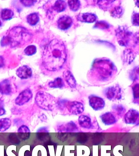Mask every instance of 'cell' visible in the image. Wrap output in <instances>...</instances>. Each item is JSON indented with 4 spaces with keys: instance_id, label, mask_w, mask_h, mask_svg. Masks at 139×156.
<instances>
[{
    "instance_id": "obj_28",
    "label": "cell",
    "mask_w": 139,
    "mask_h": 156,
    "mask_svg": "<svg viewBox=\"0 0 139 156\" xmlns=\"http://www.w3.org/2000/svg\"><path fill=\"white\" fill-rule=\"evenodd\" d=\"M24 52L28 56H31L35 54L36 52V47L34 45L28 46L25 49Z\"/></svg>"
},
{
    "instance_id": "obj_12",
    "label": "cell",
    "mask_w": 139,
    "mask_h": 156,
    "mask_svg": "<svg viewBox=\"0 0 139 156\" xmlns=\"http://www.w3.org/2000/svg\"><path fill=\"white\" fill-rule=\"evenodd\" d=\"M13 92V85L10 80L6 79L0 82V94L8 96Z\"/></svg>"
},
{
    "instance_id": "obj_5",
    "label": "cell",
    "mask_w": 139,
    "mask_h": 156,
    "mask_svg": "<svg viewBox=\"0 0 139 156\" xmlns=\"http://www.w3.org/2000/svg\"><path fill=\"white\" fill-rule=\"evenodd\" d=\"M104 93L105 97L110 101L120 100L122 97L121 89L118 85L107 88L105 90Z\"/></svg>"
},
{
    "instance_id": "obj_22",
    "label": "cell",
    "mask_w": 139,
    "mask_h": 156,
    "mask_svg": "<svg viewBox=\"0 0 139 156\" xmlns=\"http://www.w3.org/2000/svg\"><path fill=\"white\" fill-rule=\"evenodd\" d=\"M27 19L29 24L31 25L34 26L36 25L38 23L39 20V17L37 13H33L27 16Z\"/></svg>"
},
{
    "instance_id": "obj_34",
    "label": "cell",
    "mask_w": 139,
    "mask_h": 156,
    "mask_svg": "<svg viewBox=\"0 0 139 156\" xmlns=\"http://www.w3.org/2000/svg\"><path fill=\"white\" fill-rule=\"evenodd\" d=\"M132 23L134 25L138 26L139 25V13H134L132 16Z\"/></svg>"
},
{
    "instance_id": "obj_19",
    "label": "cell",
    "mask_w": 139,
    "mask_h": 156,
    "mask_svg": "<svg viewBox=\"0 0 139 156\" xmlns=\"http://www.w3.org/2000/svg\"><path fill=\"white\" fill-rule=\"evenodd\" d=\"M112 109L115 114L119 117L123 116L126 112V108L121 104H114L112 106Z\"/></svg>"
},
{
    "instance_id": "obj_1",
    "label": "cell",
    "mask_w": 139,
    "mask_h": 156,
    "mask_svg": "<svg viewBox=\"0 0 139 156\" xmlns=\"http://www.w3.org/2000/svg\"><path fill=\"white\" fill-rule=\"evenodd\" d=\"M67 57V51L64 43L58 39H53L44 49L42 64L47 70L56 71L64 66Z\"/></svg>"
},
{
    "instance_id": "obj_7",
    "label": "cell",
    "mask_w": 139,
    "mask_h": 156,
    "mask_svg": "<svg viewBox=\"0 0 139 156\" xmlns=\"http://www.w3.org/2000/svg\"><path fill=\"white\" fill-rule=\"evenodd\" d=\"M132 34L125 29L119 28L118 29L117 35L119 44L123 46H127L131 39Z\"/></svg>"
},
{
    "instance_id": "obj_21",
    "label": "cell",
    "mask_w": 139,
    "mask_h": 156,
    "mask_svg": "<svg viewBox=\"0 0 139 156\" xmlns=\"http://www.w3.org/2000/svg\"><path fill=\"white\" fill-rule=\"evenodd\" d=\"M67 7V4L65 1H56L53 6V9L54 11L57 12H63L65 9Z\"/></svg>"
},
{
    "instance_id": "obj_33",
    "label": "cell",
    "mask_w": 139,
    "mask_h": 156,
    "mask_svg": "<svg viewBox=\"0 0 139 156\" xmlns=\"http://www.w3.org/2000/svg\"><path fill=\"white\" fill-rule=\"evenodd\" d=\"M30 133V129L26 125H22L18 130V133Z\"/></svg>"
},
{
    "instance_id": "obj_20",
    "label": "cell",
    "mask_w": 139,
    "mask_h": 156,
    "mask_svg": "<svg viewBox=\"0 0 139 156\" xmlns=\"http://www.w3.org/2000/svg\"><path fill=\"white\" fill-rule=\"evenodd\" d=\"M48 85L50 88H61L64 86V83L62 78L58 77L55 79L53 81L50 82Z\"/></svg>"
},
{
    "instance_id": "obj_8",
    "label": "cell",
    "mask_w": 139,
    "mask_h": 156,
    "mask_svg": "<svg viewBox=\"0 0 139 156\" xmlns=\"http://www.w3.org/2000/svg\"><path fill=\"white\" fill-rule=\"evenodd\" d=\"M33 97L32 91L30 89H26L20 92L16 98V104L19 106H22L27 103Z\"/></svg>"
},
{
    "instance_id": "obj_3",
    "label": "cell",
    "mask_w": 139,
    "mask_h": 156,
    "mask_svg": "<svg viewBox=\"0 0 139 156\" xmlns=\"http://www.w3.org/2000/svg\"><path fill=\"white\" fill-rule=\"evenodd\" d=\"M31 34L26 29L21 27L13 28L8 36L4 37L7 45L16 47L24 45L31 39Z\"/></svg>"
},
{
    "instance_id": "obj_27",
    "label": "cell",
    "mask_w": 139,
    "mask_h": 156,
    "mask_svg": "<svg viewBox=\"0 0 139 156\" xmlns=\"http://www.w3.org/2000/svg\"><path fill=\"white\" fill-rule=\"evenodd\" d=\"M36 136L38 140L43 142H46L49 139L48 133H36Z\"/></svg>"
},
{
    "instance_id": "obj_4",
    "label": "cell",
    "mask_w": 139,
    "mask_h": 156,
    "mask_svg": "<svg viewBox=\"0 0 139 156\" xmlns=\"http://www.w3.org/2000/svg\"><path fill=\"white\" fill-rule=\"evenodd\" d=\"M35 101L39 107L46 111H52L57 105L55 98L44 91H39L36 94Z\"/></svg>"
},
{
    "instance_id": "obj_11",
    "label": "cell",
    "mask_w": 139,
    "mask_h": 156,
    "mask_svg": "<svg viewBox=\"0 0 139 156\" xmlns=\"http://www.w3.org/2000/svg\"><path fill=\"white\" fill-rule=\"evenodd\" d=\"M72 23V19L68 15L62 16L57 21L58 27L63 30L69 29L71 27Z\"/></svg>"
},
{
    "instance_id": "obj_37",
    "label": "cell",
    "mask_w": 139,
    "mask_h": 156,
    "mask_svg": "<svg viewBox=\"0 0 139 156\" xmlns=\"http://www.w3.org/2000/svg\"><path fill=\"white\" fill-rule=\"evenodd\" d=\"M48 129L46 127H42L39 128L36 131V133H48Z\"/></svg>"
},
{
    "instance_id": "obj_32",
    "label": "cell",
    "mask_w": 139,
    "mask_h": 156,
    "mask_svg": "<svg viewBox=\"0 0 139 156\" xmlns=\"http://www.w3.org/2000/svg\"><path fill=\"white\" fill-rule=\"evenodd\" d=\"M133 94H134V99L138 100L139 98V85L137 84L133 87Z\"/></svg>"
},
{
    "instance_id": "obj_24",
    "label": "cell",
    "mask_w": 139,
    "mask_h": 156,
    "mask_svg": "<svg viewBox=\"0 0 139 156\" xmlns=\"http://www.w3.org/2000/svg\"><path fill=\"white\" fill-rule=\"evenodd\" d=\"M78 130V126L74 122H69L66 125L65 130L66 132H75L77 131Z\"/></svg>"
},
{
    "instance_id": "obj_23",
    "label": "cell",
    "mask_w": 139,
    "mask_h": 156,
    "mask_svg": "<svg viewBox=\"0 0 139 156\" xmlns=\"http://www.w3.org/2000/svg\"><path fill=\"white\" fill-rule=\"evenodd\" d=\"M14 16V12L11 9H3L1 12V17L3 20H7L11 19Z\"/></svg>"
},
{
    "instance_id": "obj_6",
    "label": "cell",
    "mask_w": 139,
    "mask_h": 156,
    "mask_svg": "<svg viewBox=\"0 0 139 156\" xmlns=\"http://www.w3.org/2000/svg\"><path fill=\"white\" fill-rule=\"evenodd\" d=\"M66 107L69 113L75 115L81 114L84 111L83 105L79 101H68Z\"/></svg>"
},
{
    "instance_id": "obj_18",
    "label": "cell",
    "mask_w": 139,
    "mask_h": 156,
    "mask_svg": "<svg viewBox=\"0 0 139 156\" xmlns=\"http://www.w3.org/2000/svg\"><path fill=\"white\" fill-rule=\"evenodd\" d=\"M11 120L9 118L0 119V132L6 131L11 126Z\"/></svg>"
},
{
    "instance_id": "obj_35",
    "label": "cell",
    "mask_w": 139,
    "mask_h": 156,
    "mask_svg": "<svg viewBox=\"0 0 139 156\" xmlns=\"http://www.w3.org/2000/svg\"><path fill=\"white\" fill-rule=\"evenodd\" d=\"M36 1H31V0H29V1H27V0H25V1H20V2H21L22 4L24 6H25V7H30V6H31L35 4V2H36Z\"/></svg>"
},
{
    "instance_id": "obj_10",
    "label": "cell",
    "mask_w": 139,
    "mask_h": 156,
    "mask_svg": "<svg viewBox=\"0 0 139 156\" xmlns=\"http://www.w3.org/2000/svg\"><path fill=\"white\" fill-rule=\"evenodd\" d=\"M139 117L138 111L134 109H130L124 115V122L127 124H135L138 120Z\"/></svg>"
},
{
    "instance_id": "obj_25",
    "label": "cell",
    "mask_w": 139,
    "mask_h": 156,
    "mask_svg": "<svg viewBox=\"0 0 139 156\" xmlns=\"http://www.w3.org/2000/svg\"><path fill=\"white\" fill-rule=\"evenodd\" d=\"M68 2L69 8L73 11H77L81 5L80 1L77 0H71L68 1Z\"/></svg>"
},
{
    "instance_id": "obj_31",
    "label": "cell",
    "mask_w": 139,
    "mask_h": 156,
    "mask_svg": "<svg viewBox=\"0 0 139 156\" xmlns=\"http://www.w3.org/2000/svg\"><path fill=\"white\" fill-rule=\"evenodd\" d=\"M123 8L120 7H118L115 9L112 13L113 14V16L116 17H119L123 14Z\"/></svg>"
},
{
    "instance_id": "obj_36",
    "label": "cell",
    "mask_w": 139,
    "mask_h": 156,
    "mask_svg": "<svg viewBox=\"0 0 139 156\" xmlns=\"http://www.w3.org/2000/svg\"><path fill=\"white\" fill-rule=\"evenodd\" d=\"M79 139H78V142L80 143H84L86 142V136L85 134H82L80 135V136H79Z\"/></svg>"
},
{
    "instance_id": "obj_39",
    "label": "cell",
    "mask_w": 139,
    "mask_h": 156,
    "mask_svg": "<svg viewBox=\"0 0 139 156\" xmlns=\"http://www.w3.org/2000/svg\"><path fill=\"white\" fill-rule=\"evenodd\" d=\"M2 22H1V21L0 20V27H1V26H2Z\"/></svg>"
},
{
    "instance_id": "obj_14",
    "label": "cell",
    "mask_w": 139,
    "mask_h": 156,
    "mask_svg": "<svg viewBox=\"0 0 139 156\" xmlns=\"http://www.w3.org/2000/svg\"><path fill=\"white\" fill-rule=\"evenodd\" d=\"M102 123L105 125H111L116 122L115 116L111 112H106L100 116Z\"/></svg>"
},
{
    "instance_id": "obj_30",
    "label": "cell",
    "mask_w": 139,
    "mask_h": 156,
    "mask_svg": "<svg viewBox=\"0 0 139 156\" xmlns=\"http://www.w3.org/2000/svg\"><path fill=\"white\" fill-rule=\"evenodd\" d=\"M30 133H18V136H19L20 140L23 141H26L30 139Z\"/></svg>"
},
{
    "instance_id": "obj_38",
    "label": "cell",
    "mask_w": 139,
    "mask_h": 156,
    "mask_svg": "<svg viewBox=\"0 0 139 156\" xmlns=\"http://www.w3.org/2000/svg\"><path fill=\"white\" fill-rule=\"evenodd\" d=\"M4 66V60L2 56H0V68H2Z\"/></svg>"
},
{
    "instance_id": "obj_9",
    "label": "cell",
    "mask_w": 139,
    "mask_h": 156,
    "mask_svg": "<svg viewBox=\"0 0 139 156\" xmlns=\"http://www.w3.org/2000/svg\"><path fill=\"white\" fill-rule=\"evenodd\" d=\"M89 104L95 111H99L104 108L105 102L104 100L99 96L92 95L89 96Z\"/></svg>"
},
{
    "instance_id": "obj_26",
    "label": "cell",
    "mask_w": 139,
    "mask_h": 156,
    "mask_svg": "<svg viewBox=\"0 0 139 156\" xmlns=\"http://www.w3.org/2000/svg\"><path fill=\"white\" fill-rule=\"evenodd\" d=\"M9 141L13 144L19 145L20 143V139L15 133H11L8 136Z\"/></svg>"
},
{
    "instance_id": "obj_29",
    "label": "cell",
    "mask_w": 139,
    "mask_h": 156,
    "mask_svg": "<svg viewBox=\"0 0 139 156\" xmlns=\"http://www.w3.org/2000/svg\"><path fill=\"white\" fill-rule=\"evenodd\" d=\"M109 24L107 22L101 21L96 23L94 26V27L101 29H106L109 27Z\"/></svg>"
},
{
    "instance_id": "obj_15",
    "label": "cell",
    "mask_w": 139,
    "mask_h": 156,
    "mask_svg": "<svg viewBox=\"0 0 139 156\" xmlns=\"http://www.w3.org/2000/svg\"><path fill=\"white\" fill-rule=\"evenodd\" d=\"M77 19L78 20L82 22L93 23L96 20L97 16L92 13H80L77 16Z\"/></svg>"
},
{
    "instance_id": "obj_2",
    "label": "cell",
    "mask_w": 139,
    "mask_h": 156,
    "mask_svg": "<svg viewBox=\"0 0 139 156\" xmlns=\"http://www.w3.org/2000/svg\"><path fill=\"white\" fill-rule=\"evenodd\" d=\"M117 72V68L110 60L97 58L93 62L88 74V78L92 83L104 85L113 80Z\"/></svg>"
},
{
    "instance_id": "obj_17",
    "label": "cell",
    "mask_w": 139,
    "mask_h": 156,
    "mask_svg": "<svg viewBox=\"0 0 139 156\" xmlns=\"http://www.w3.org/2000/svg\"><path fill=\"white\" fill-rule=\"evenodd\" d=\"M63 77L65 81L70 87L74 88L76 87L77 85L76 80L71 72L69 70L64 72L63 73Z\"/></svg>"
},
{
    "instance_id": "obj_13",
    "label": "cell",
    "mask_w": 139,
    "mask_h": 156,
    "mask_svg": "<svg viewBox=\"0 0 139 156\" xmlns=\"http://www.w3.org/2000/svg\"><path fill=\"white\" fill-rule=\"evenodd\" d=\"M16 75L20 79H25L30 78L32 76V70L27 66H23L16 70Z\"/></svg>"
},
{
    "instance_id": "obj_16",
    "label": "cell",
    "mask_w": 139,
    "mask_h": 156,
    "mask_svg": "<svg viewBox=\"0 0 139 156\" xmlns=\"http://www.w3.org/2000/svg\"><path fill=\"white\" fill-rule=\"evenodd\" d=\"M79 123L80 126L84 129H90L92 127L91 118L88 116L82 115L79 118Z\"/></svg>"
}]
</instances>
